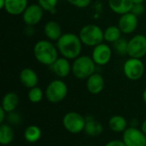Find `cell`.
I'll use <instances>...</instances> for the list:
<instances>
[{"label": "cell", "instance_id": "34", "mask_svg": "<svg viewBox=\"0 0 146 146\" xmlns=\"http://www.w3.org/2000/svg\"><path fill=\"white\" fill-rule=\"evenodd\" d=\"M133 4H138V3H143L145 0H132Z\"/></svg>", "mask_w": 146, "mask_h": 146}, {"label": "cell", "instance_id": "30", "mask_svg": "<svg viewBox=\"0 0 146 146\" xmlns=\"http://www.w3.org/2000/svg\"><path fill=\"white\" fill-rule=\"evenodd\" d=\"M145 11V6L143 3H138V4H133V9L131 10V12L133 14H134L136 16L141 15Z\"/></svg>", "mask_w": 146, "mask_h": 146}, {"label": "cell", "instance_id": "32", "mask_svg": "<svg viewBox=\"0 0 146 146\" xmlns=\"http://www.w3.org/2000/svg\"><path fill=\"white\" fill-rule=\"evenodd\" d=\"M6 115H7L6 111L2 107H0V124H3V121L5 119Z\"/></svg>", "mask_w": 146, "mask_h": 146}, {"label": "cell", "instance_id": "38", "mask_svg": "<svg viewBox=\"0 0 146 146\" xmlns=\"http://www.w3.org/2000/svg\"><path fill=\"white\" fill-rule=\"evenodd\" d=\"M145 2H146V0H145Z\"/></svg>", "mask_w": 146, "mask_h": 146}, {"label": "cell", "instance_id": "36", "mask_svg": "<svg viewBox=\"0 0 146 146\" xmlns=\"http://www.w3.org/2000/svg\"><path fill=\"white\" fill-rule=\"evenodd\" d=\"M143 100H144L145 104H146V89L144 91V92H143Z\"/></svg>", "mask_w": 146, "mask_h": 146}, {"label": "cell", "instance_id": "28", "mask_svg": "<svg viewBox=\"0 0 146 146\" xmlns=\"http://www.w3.org/2000/svg\"><path fill=\"white\" fill-rule=\"evenodd\" d=\"M7 119H8V121L10 124H13V125H17L21 121V115L15 111H12L10 113H8Z\"/></svg>", "mask_w": 146, "mask_h": 146}, {"label": "cell", "instance_id": "6", "mask_svg": "<svg viewBox=\"0 0 146 146\" xmlns=\"http://www.w3.org/2000/svg\"><path fill=\"white\" fill-rule=\"evenodd\" d=\"M44 94L49 102L57 104L66 98L68 94V86L62 80H55L48 85Z\"/></svg>", "mask_w": 146, "mask_h": 146}, {"label": "cell", "instance_id": "3", "mask_svg": "<svg viewBox=\"0 0 146 146\" xmlns=\"http://www.w3.org/2000/svg\"><path fill=\"white\" fill-rule=\"evenodd\" d=\"M95 62L87 56L77 57L72 65V73L77 79H88L95 72Z\"/></svg>", "mask_w": 146, "mask_h": 146}, {"label": "cell", "instance_id": "13", "mask_svg": "<svg viewBox=\"0 0 146 146\" xmlns=\"http://www.w3.org/2000/svg\"><path fill=\"white\" fill-rule=\"evenodd\" d=\"M104 79L99 74L94 73L86 80L87 91L92 94L94 95L99 94L104 90Z\"/></svg>", "mask_w": 146, "mask_h": 146}, {"label": "cell", "instance_id": "15", "mask_svg": "<svg viewBox=\"0 0 146 146\" xmlns=\"http://www.w3.org/2000/svg\"><path fill=\"white\" fill-rule=\"evenodd\" d=\"M27 7V0H5L4 9L11 15L23 14Z\"/></svg>", "mask_w": 146, "mask_h": 146}, {"label": "cell", "instance_id": "16", "mask_svg": "<svg viewBox=\"0 0 146 146\" xmlns=\"http://www.w3.org/2000/svg\"><path fill=\"white\" fill-rule=\"evenodd\" d=\"M104 131L103 125L97 121L93 116L89 115L86 117V125L84 132L86 135L91 137H97L99 136Z\"/></svg>", "mask_w": 146, "mask_h": 146}, {"label": "cell", "instance_id": "18", "mask_svg": "<svg viewBox=\"0 0 146 146\" xmlns=\"http://www.w3.org/2000/svg\"><path fill=\"white\" fill-rule=\"evenodd\" d=\"M20 80L27 88H33L37 86L38 79L37 74L32 68H24L20 74Z\"/></svg>", "mask_w": 146, "mask_h": 146}, {"label": "cell", "instance_id": "10", "mask_svg": "<svg viewBox=\"0 0 146 146\" xmlns=\"http://www.w3.org/2000/svg\"><path fill=\"white\" fill-rule=\"evenodd\" d=\"M92 58L96 64L100 66L105 65L111 58V49L108 44L101 43L94 46Z\"/></svg>", "mask_w": 146, "mask_h": 146}, {"label": "cell", "instance_id": "23", "mask_svg": "<svg viewBox=\"0 0 146 146\" xmlns=\"http://www.w3.org/2000/svg\"><path fill=\"white\" fill-rule=\"evenodd\" d=\"M15 137L14 129L8 124H1L0 126V144L2 145H9Z\"/></svg>", "mask_w": 146, "mask_h": 146}, {"label": "cell", "instance_id": "25", "mask_svg": "<svg viewBox=\"0 0 146 146\" xmlns=\"http://www.w3.org/2000/svg\"><path fill=\"white\" fill-rule=\"evenodd\" d=\"M27 96H28V99H29V101L31 103L38 104L43 99L44 92L39 87L34 86V87H33V88H31L29 90Z\"/></svg>", "mask_w": 146, "mask_h": 146}, {"label": "cell", "instance_id": "4", "mask_svg": "<svg viewBox=\"0 0 146 146\" xmlns=\"http://www.w3.org/2000/svg\"><path fill=\"white\" fill-rule=\"evenodd\" d=\"M79 37L82 44L88 46H96L103 42L104 35L103 30L97 25H86L80 31Z\"/></svg>", "mask_w": 146, "mask_h": 146}, {"label": "cell", "instance_id": "9", "mask_svg": "<svg viewBox=\"0 0 146 146\" xmlns=\"http://www.w3.org/2000/svg\"><path fill=\"white\" fill-rule=\"evenodd\" d=\"M127 55L133 58H142L146 55V37L141 34L135 35L128 41Z\"/></svg>", "mask_w": 146, "mask_h": 146}, {"label": "cell", "instance_id": "22", "mask_svg": "<svg viewBox=\"0 0 146 146\" xmlns=\"http://www.w3.org/2000/svg\"><path fill=\"white\" fill-rule=\"evenodd\" d=\"M42 136V131L39 127L36 125L28 126L24 131V139L27 142L33 144L38 142Z\"/></svg>", "mask_w": 146, "mask_h": 146}, {"label": "cell", "instance_id": "12", "mask_svg": "<svg viewBox=\"0 0 146 146\" xmlns=\"http://www.w3.org/2000/svg\"><path fill=\"white\" fill-rule=\"evenodd\" d=\"M138 26V16H136L132 12L124 14L121 16L119 20V28L121 33L128 34L135 31Z\"/></svg>", "mask_w": 146, "mask_h": 146}, {"label": "cell", "instance_id": "26", "mask_svg": "<svg viewBox=\"0 0 146 146\" xmlns=\"http://www.w3.org/2000/svg\"><path fill=\"white\" fill-rule=\"evenodd\" d=\"M114 44V49L121 56L127 54V49H128V41L126 38H121L117 41H115Z\"/></svg>", "mask_w": 146, "mask_h": 146}, {"label": "cell", "instance_id": "31", "mask_svg": "<svg viewBox=\"0 0 146 146\" xmlns=\"http://www.w3.org/2000/svg\"><path fill=\"white\" fill-rule=\"evenodd\" d=\"M104 146H126L124 142L120 139H112L105 144Z\"/></svg>", "mask_w": 146, "mask_h": 146}, {"label": "cell", "instance_id": "17", "mask_svg": "<svg viewBox=\"0 0 146 146\" xmlns=\"http://www.w3.org/2000/svg\"><path fill=\"white\" fill-rule=\"evenodd\" d=\"M109 5L112 11L122 15L131 12L133 3L132 0H109Z\"/></svg>", "mask_w": 146, "mask_h": 146}, {"label": "cell", "instance_id": "1", "mask_svg": "<svg viewBox=\"0 0 146 146\" xmlns=\"http://www.w3.org/2000/svg\"><path fill=\"white\" fill-rule=\"evenodd\" d=\"M81 40L74 33H64L57 40L56 47L59 52L67 59H76L81 52Z\"/></svg>", "mask_w": 146, "mask_h": 146}, {"label": "cell", "instance_id": "37", "mask_svg": "<svg viewBox=\"0 0 146 146\" xmlns=\"http://www.w3.org/2000/svg\"><path fill=\"white\" fill-rule=\"evenodd\" d=\"M86 146H93V145H86Z\"/></svg>", "mask_w": 146, "mask_h": 146}, {"label": "cell", "instance_id": "14", "mask_svg": "<svg viewBox=\"0 0 146 146\" xmlns=\"http://www.w3.org/2000/svg\"><path fill=\"white\" fill-rule=\"evenodd\" d=\"M50 68L52 72L60 78L68 76L70 71H72V67L70 66L68 59L65 57L57 58L56 61L52 65H50Z\"/></svg>", "mask_w": 146, "mask_h": 146}, {"label": "cell", "instance_id": "11", "mask_svg": "<svg viewBox=\"0 0 146 146\" xmlns=\"http://www.w3.org/2000/svg\"><path fill=\"white\" fill-rule=\"evenodd\" d=\"M43 9L39 4H32L27 7L22 14L24 22L28 26H33L38 23L43 17Z\"/></svg>", "mask_w": 146, "mask_h": 146}, {"label": "cell", "instance_id": "8", "mask_svg": "<svg viewBox=\"0 0 146 146\" xmlns=\"http://www.w3.org/2000/svg\"><path fill=\"white\" fill-rule=\"evenodd\" d=\"M123 72L127 79L131 80H138L145 73V65L140 59L131 57L124 63Z\"/></svg>", "mask_w": 146, "mask_h": 146}, {"label": "cell", "instance_id": "20", "mask_svg": "<svg viewBox=\"0 0 146 146\" xmlns=\"http://www.w3.org/2000/svg\"><path fill=\"white\" fill-rule=\"evenodd\" d=\"M109 127L115 133H123L128 127L126 118L120 115H115L110 117Z\"/></svg>", "mask_w": 146, "mask_h": 146}, {"label": "cell", "instance_id": "2", "mask_svg": "<svg viewBox=\"0 0 146 146\" xmlns=\"http://www.w3.org/2000/svg\"><path fill=\"white\" fill-rule=\"evenodd\" d=\"M34 56L37 61L44 65H52L57 57V50L52 43L47 40L37 42L33 48Z\"/></svg>", "mask_w": 146, "mask_h": 146}, {"label": "cell", "instance_id": "7", "mask_svg": "<svg viewBox=\"0 0 146 146\" xmlns=\"http://www.w3.org/2000/svg\"><path fill=\"white\" fill-rule=\"evenodd\" d=\"M122 141L126 146H146V135L141 128L129 127L122 133Z\"/></svg>", "mask_w": 146, "mask_h": 146}, {"label": "cell", "instance_id": "33", "mask_svg": "<svg viewBox=\"0 0 146 146\" xmlns=\"http://www.w3.org/2000/svg\"><path fill=\"white\" fill-rule=\"evenodd\" d=\"M141 130L144 132V133L146 135V120H145L141 125Z\"/></svg>", "mask_w": 146, "mask_h": 146}, {"label": "cell", "instance_id": "29", "mask_svg": "<svg viewBox=\"0 0 146 146\" xmlns=\"http://www.w3.org/2000/svg\"><path fill=\"white\" fill-rule=\"evenodd\" d=\"M66 1L70 4L78 8H86L91 3V0H66Z\"/></svg>", "mask_w": 146, "mask_h": 146}, {"label": "cell", "instance_id": "27", "mask_svg": "<svg viewBox=\"0 0 146 146\" xmlns=\"http://www.w3.org/2000/svg\"><path fill=\"white\" fill-rule=\"evenodd\" d=\"M58 0H38L39 6L46 11L54 12Z\"/></svg>", "mask_w": 146, "mask_h": 146}, {"label": "cell", "instance_id": "35", "mask_svg": "<svg viewBox=\"0 0 146 146\" xmlns=\"http://www.w3.org/2000/svg\"><path fill=\"white\" fill-rule=\"evenodd\" d=\"M5 5V0H0V8L3 9Z\"/></svg>", "mask_w": 146, "mask_h": 146}, {"label": "cell", "instance_id": "19", "mask_svg": "<svg viewBox=\"0 0 146 146\" xmlns=\"http://www.w3.org/2000/svg\"><path fill=\"white\" fill-rule=\"evenodd\" d=\"M19 104V97L15 92H8L6 93L2 100L1 107L6 111V113H10L15 111Z\"/></svg>", "mask_w": 146, "mask_h": 146}, {"label": "cell", "instance_id": "5", "mask_svg": "<svg viewBox=\"0 0 146 146\" xmlns=\"http://www.w3.org/2000/svg\"><path fill=\"white\" fill-rule=\"evenodd\" d=\"M64 128L72 134H79L85 129L86 117L78 112L70 111L64 115L62 118Z\"/></svg>", "mask_w": 146, "mask_h": 146}, {"label": "cell", "instance_id": "21", "mask_svg": "<svg viewBox=\"0 0 146 146\" xmlns=\"http://www.w3.org/2000/svg\"><path fill=\"white\" fill-rule=\"evenodd\" d=\"M44 34L50 40H58L62 34L60 25L56 21H49L44 26Z\"/></svg>", "mask_w": 146, "mask_h": 146}, {"label": "cell", "instance_id": "24", "mask_svg": "<svg viewBox=\"0 0 146 146\" xmlns=\"http://www.w3.org/2000/svg\"><path fill=\"white\" fill-rule=\"evenodd\" d=\"M104 40L110 43H115L119 38H121V31L119 28V27L116 26H110L106 28V30L104 32Z\"/></svg>", "mask_w": 146, "mask_h": 146}]
</instances>
